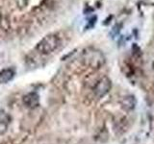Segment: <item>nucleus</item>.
<instances>
[{"instance_id":"f257e3e1","label":"nucleus","mask_w":154,"mask_h":144,"mask_svg":"<svg viewBox=\"0 0 154 144\" xmlns=\"http://www.w3.org/2000/svg\"><path fill=\"white\" fill-rule=\"evenodd\" d=\"M82 62L90 68L99 69L104 65L106 59L101 51L94 48H87L82 53Z\"/></svg>"},{"instance_id":"f03ea898","label":"nucleus","mask_w":154,"mask_h":144,"mask_svg":"<svg viewBox=\"0 0 154 144\" xmlns=\"http://www.w3.org/2000/svg\"><path fill=\"white\" fill-rule=\"evenodd\" d=\"M61 44V40L56 34L49 35L42 38L36 45V50L42 55H48L54 52Z\"/></svg>"},{"instance_id":"7ed1b4c3","label":"nucleus","mask_w":154,"mask_h":144,"mask_svg":"<svg viewBox=\"0 0 154 144\" xmlns=\"http://www.w3.org/2000/svg\"><path fill=\"white\" fill-rule=\"evenodd\" d=\"M111 88H112V82L107 76H103L94 85V93L97 98H102L103 96L109 93Z\"/></svg>"},{"instance_id":"20e7f679","label":"nucleus","mask_w":154,"mask_h":144,"mask_svg":"<svg viewBox=\"0 0 154 144\" xmlns=\"http://www.w3.org/2000/svg\"><path fill=\"white\" fill-rule=\"evenodd\" d=\"M120 106H122V110H124L125 112H130L133 110L136 107L137 101L135 99L133 95H125L120 99Z\"/></svg>"},{"instance_id":"39448f33","label":"nucleus","mask_w":154,"mask_h":144,"mask_svg":"<svg viewBox=\"0 0 154 144\" xmlns=\"http://www.w3.org/2000/svg\"><path fill=\"white\" fill-rule=\"evenodd\" d=\"M40 102V97L36 92H30L26 94L23 98L24 105L28 108H36Z\"/></svg>"},{"instance_id":"423d86ee","label":"nucleus","mask_w":154,"mask_h":144,"mask_svg":"<svg viewBox=\"0 0 154 144\" xmlns=\"http://www.w3.org/2000/svg\"><path fill=\"white\" fill-rule=\"evenodd\" d=\"M14 76V71L12 68H6L0 71V84H6Z\"/></svg>"},{"instance_id":"0eeeda50","label":"nucleus","mask_w":154,"mask_h":144,"mask_svg":"<svg viewBox=\"0 0 154 144\" xmlns=\"http://www.w3.org/2000/svg\"><path fill=\"white\" fill-rule=\"evenodd\" d=\"M152 67H153V70H154V62H153V64H152Z\"/></svg>"},{"instance_id":"6e6552de","label":"nucleus","mask_w":154,"mask_h":144,"mask_svg":"<svg viewBox=\"0 0 154 144\" xmlns=\"http://www.w3.org/2000/svg\"><path fill=\"white\" fill-rule=\"evenodd\" d=\"M153 89H154V86H153Z\"/></svg>"}]
</instances>
